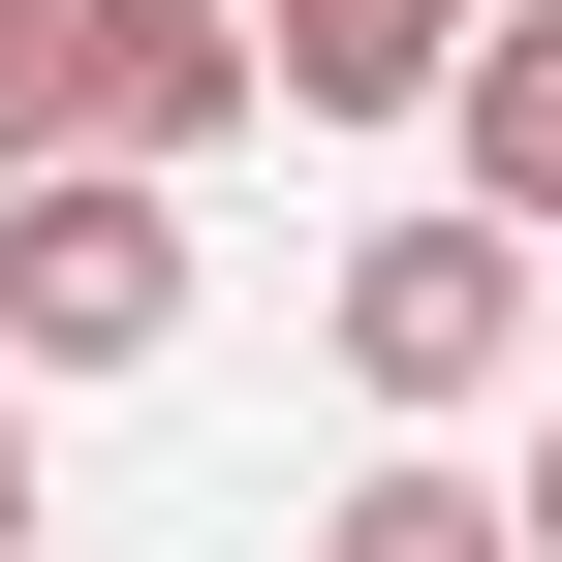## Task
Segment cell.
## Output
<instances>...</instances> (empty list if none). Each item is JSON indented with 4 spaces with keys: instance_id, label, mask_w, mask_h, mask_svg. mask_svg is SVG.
Segmentation results:
<instances>
[{
    "instance_id": "obj_1",
    "label": "cell",
    "mask_w": 562,
    "mask_h": 562,
    "mask_svg": "<svg viewBox=\"0 0 562 562\" xmlns=\"http://www.w3.org/2000/svg\"><path fill=\"white\" fill-rule=\"evenodd\" d=\"M157 344H188V188L32 157L0 188V375H157Z\"/></svg>"
},
{
    "instance_id": "obj_2",
    "label": "cell",
    "mask_w": 562,
    "mask_h": 562,
    "mask_svg": "<svg viewBox=\"0 0 562 562\" xmlns=\"http://www.w3.org/2000/svg\"><path fill=\"white\" fill-rule=\"evenodd\" d=\"M344 375H375L406 438L501 406V375H531V220H469V188H438V220H375V250H344Z\"/></svg>"
},
{
    "instance_id": "obj_3",
    "label": "cell",
    "mask_w": 562,
    "mask_h": 562,
    "mask_svg": "<svg viewBox=\"0 0 562 562\" xmlns=\"http://www.w3.org/2000/svg\"><path fill=\"white\" fill-rule=\"evenodd\" d=\"M250 94H281V63H250V0H63V157L188 188V157H220Z\"/></svg>"
},
{
    "instance_id": "obj_4",
    "label": "cell",
    "mask_w": 562,
    "mask_h": 562,
    "mask_svg": "<svg viewBox=\"0 0 562 562\" xmlns=\"http://www.w3.org/2000/svg\"><path fill=\"white\" fill-rule=\"evenodd\" d=\"M469 32H501V0H250V63L313 125H406V94H469Z\"/></svg>"
},
{
    "instance_id": "obj_5",
    "label": "cell",
    "mask_w": 562,
    "mask_h": 562,
    "mask_svg": "<svg viewBox=\"0 0 562 562\" xmlns=\"http://www.w3.org/2000/svg\"><path fill=\"white\" fill-rule=\"evenodd\" d=\"M438 125H469V220H531V250H562V0H531V32H469V94H438Z\"/></svg>"
},
{
    "instance_id": "obj_6",
    "label": "cell",
    "mask_w": 562,
    "mask_h": 562,
    "mask_svg": "<svg viewBox=\"0 0 562 562\" xmlns=\"http://www.w3.org/2000/svg\"><path fill=\"white\" fill-rule=\"evenodd\" d=\"M313 562H531V501H469V469H375V501H313Z\"/></svg>"
},
{
    "instance_id": "obj_7",
    "label": "cell",
    "mask_w": 562,
    "mask_h": 562,
    "mask_svg": "<svg viewBox=\"0 0 562 562\" xmlns=\"http://www.w3.org/2000/svg\"><path fill=\"white\" fill-rule=\"evenodd\" d=\"M63 157V0H0V188Z\"/></svg>"
},
{
    "instance_id": "obj_8",
    "label": "cell",
    "mask_w": 562,
    "mask_h": 562,
    "mask_svg": "<svg viewBox=\"0 0 562 562\" xmlns=\"http://www.w3.org/2000/svg\"><path fill=\"white\" fill-rule=\"evenodd\" d=\"M0 562H32V406H0Z\"/></svg>"
},
{
    "instance_id": "obj_9",
    "label": "cell",
    "mask_w": 562,
    "mask_h": 562,
    "mask_svg": "<svg viewBox=\"0 0 562 562\" xmlns=\"http://www.w3.org/2000/svg\"><path fill=\"white\" fill-rule=\"evenodd\" d=\"M531 562H562V406H531Z\"/></svg>"
}]
</instances>
